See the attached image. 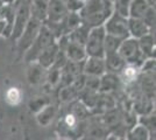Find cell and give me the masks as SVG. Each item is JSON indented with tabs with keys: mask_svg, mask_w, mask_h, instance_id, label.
<instances>
[{
	"mask_svg": "<svg viewBox=\"0 0 156 140\" xmlns=\"http://www.w3.org/2000/svg\"><path fill=\"white\" fill-rule=\"evenodd\" d=\"M112 12V0H87L84 6L78 11L82 25L89 29L104 25Z\"/></svg>",
	"mask_w": 156,
	"mask_h": 140,
	"instance_id": "6da1fadb",
	"label": "cell"
},
{
	"mask_svg": "<svg viewBox=\"0 0 156 140\" xmlns=\"http://www.w3.org/2000/svg\"><path fill=\"white\" fill-rule=\"evenodd\" d=\"M55 41H56V38L50 32V29L46 25H41V28H40L36 39L34 40L32 46L26 50L25 60L27 62H29V63L35 62L37 60L40 54L42 53L46 48L51 46L52 43H55Z\"/></svg>",
	"mask_w": 156,
	"mask_h": 140,
	"instance_id": "7a4b0ae2",
	"label": "cell"
},
{
	"mask_svg": "<svg viewBox=\"0 0 156 140\" xmlns=\"http://www.w3.org/2000/svg\"><path fill=\"white\" fill-rule=\"evenodd\" d=\"M118 53L121 55V57L126 61V63L135 64L140 67L143 63V61L147 57L144 56L139 46V40L135 38L128 36L122 40L121 45L118 48Z\"/></svg>",
	"mask_w": 156,
	"mask_h": 140,
	"instance_id": "3957f363",
	"label": "cell"
},
{
	"mask_svg": "<svg viewBox=\"0 0 156 140\" xmlns=\"http://www.w3.org/2000/svg\"><path fill=\"white\" fill-rule=\"evenodd\" d=\"M105 27L104 25L93 27L89 31L87 39L85 42V52L87 56L104 57V40H105Z\"/></svg>",
	"mask_w": 156,
	"mask_h": 140,
	"instance_id": "277c9868",
	"label": "cell"
},
{
	"mask_svg": "<svg viewBox=\"0 0 156 140\" xmlns=\"http://www.w3.org/2000/svg\"><path fill=\"white\" fill-rule=\"evenodd\" d=\"M105 32L106 34L114 35L117 38L126 39L129 36L128 32V18L124 16L117 11H113L107 20L104 22Z\"/></svg>",
	"mask_w": 156,
	"mask_h": 140,
	"instance_id": "5b68a950",
	"label": "cell"
},
{
	"mask_svg": "<svg viewBox=\"0 0 156 140\" xmlns=\"http://www.w3.org/2000/svg\"><path fill=\"white\" fill-rule=\"evenodd\" d=\"M41 22L42 21H40L39 19H36V18L30 15V18L27 22L23 32L18 39V47H19L20 52H26L27 49L32 46V43L34 42V40L36 39V36L39 34V31L41 28V25H42Z\"/></svg>",
	"mask_w": 156,
	"mask_h": 140,
	"instance_id": "8992f818",
	"label": "cell"
},
{
	"mask_svg": "<svg viewBox=\"0 0 156 140\" xmlns=\"http://www.w3.org/2000/svg\"><path fill=\"white\" fill-rule=\"evenodd\" d=\"M29 18H30V5L29 4H22L16 7L13 21L14 25L12 27V33H11V36L14 40H18L20 38Z\"/></svg>",
	"mask_w": 156,
	"mask_h": 140,
	"instance_id": "52a82bcc",
	"label": "cell"
},
{
	"mask_svg": "<svg viewBox=\"0 0 156 140\" xmlns=\"http://www.w3.org/2000/svg\"><path fill=\"white\" fill-rule=\"evenodd\" d=\"M69 9L66 7L65 0H49L46 21L59 22L65 18Z\"/></svg>",
	"mask_w": 156,
	"mask_h": 140,
	"instance_id": "ba28073f",
	"label": "cell"
},
{
	"mask_svg": "<svg viewBox=\"0 0 156 140\" xmlns=\"http://www.w3.org/2000/svg\"><path fill=\"white\" fill-rule=\"evenodd\" d=\"M83 73L85 75H93V76H103L106 73L104 57H97V56H89L85 59Z\"/></svg>",
	"mask_w": 156,
	"mask_h": 140,
	"instance_id": "9c48e42d",
	"label": "cell"
},
{
	"mask_svg": "<svg viewBox=\"0 0 156 140\" xmlns=\"http://www.w3.org/2000/svg\"><path fill=\"white\" fill-rule=\"evenodd\" d=\"M128 32L132 38L140 39L143 35L150 33V28L147 23L139 18H129L128 19Z\"/></svg>",
	"mask_w": 156,
	"mask_h": 140,
	"instance_id": "30bf717a",
	"label": "cell"
},
{
	"mask_svg": "<svg viewBox=\"0 0 156 140\" xmlns=\"http://www.w3.org/2000/svg\"><path fill=\"white\" fill-rule=\"evenodd\" d=\"M104 59H105L106 70H108L110 73H113V74L120 73L122 70V68L126 66V61L121 57V55L118 53V52L105 55Z\"/></svg>",
	"mask_w": 156,
	"mask_h": 140,
	"instance_id": "8fae6325",
	"label": "cell"
},
{
	"mask_svg": "<svg viewBox=\"0 0 156 140\" xmlns=\"http://www.w3.org/2000/svg\"><path fill=\"white\" fill-rule=\"evenodd\" d=\"M65 55H66L68 60L75 61V62L84 61L87 57L84 45H79V43L72 42L70 40H69V43L65 48Z\"/></svg>",
	"mask_w": 156,
	"mask_h": 140,
	"instance_id": "7c38bea8",
	"label": "cell"
},
{
	"mask_svg": "<svg viewBox=\"0 0 156 140\" xmlns=\"http://www.w3.org/2000/svg\"><path fill=\"white\" fill-rule=\"evenodd\" d=\"M57 53H58V46H57V43L55 42V43H52L51 46H49L48 48H46L42 53L40 54L36 61H37V63L41 64L44 69H48V68H50L52 66L54 61H55L56 56H57Z\"/></svg>",
	"mask_w": 156,
	"mask_h": 140,
	"instance_id": "4fadbf2b",
	"label": "cell"
},
{
	"mask_svg": "<svg viewBox=\"0 0 156 140\" xmlns=\"http://www.w3.org/2000/svg\"><path fill=\"white\" fill-rule=\"evenodd\" d=\"M49 0H32L30 4V15L39 19L40 21H44L47 19Z\"/></svg>",
	"mask_w": 156,
	"mask_h": 140,
	"instance_id": "5bb4252c",
	"label": "cell"
},
{
	"mask_svg": "<svg viewBox=\"0 0 156 140\" xmlns=\"http://www.w3.org/2000/svg\"><path fill=\"white\" fill-rule=\"evenodd\" d=\"M149 7L150 6L147 2V0H132L128 8V15L130 18L142 19Z\"/></svg>",
	"mask_w": 156,
	"mask_h": 140,
	"instance_id": "9a60e30c",
	"label": "cell"
},
{
	"mask_svg": "<svg viewBox=\"0 0 156 140\" xmlns=\"http://www.w3.org/2000/svg\"><path fill=\"white\" fill-rule=\"evenodd\" d=\"M139 40V46L142 54L146 57H153L154 56V49H155V41L154 36L150 33L143 35L142 38L137 39Z\"/></svg>",
	"mask_w": 156,
	"mask_h": 140,
	"instance_id": "2e32d148",
	"label": "cell"
},
{
	"mask_svg": "<svg viewBox=\"0 0 156 140\" xmlns=\"http://www.w3.org/2000/svg\"><path fill=\"white\" fill-rule=\"evenodd\" d=\"M33 64L28 69V81L30 84H39L43 80L44 76V68L42 67L41 64H39L37 62H32Z\"/></svg>",
	"mask_w": 156,
	"mask_h": 140,
	"instance_id": "e0dca14e",
	"label": "cell"
},
{
	"mask_svg": "<svg viewBox=\"0 0 156 140\" xmlns=\"http://www.w3.org/2000/svg\"><path fill=\"white\" fill-rule=\"evenodd\" d=\"M55 114H56V107L54 105H46L37 112V121H39L40 125L47 126L51 123Z\"/></svg>",
	"mask_w": 156,
	"mask_h": 140,
	"instance_id": "ac0fdd59",
	"label": "cell"
},
{
	"mask_svg": "<svg viewBox=\"0 0 156 140\" xmlns=\"http://www.w3.org/2000/svg\"><path fill=\"white\" fill-rule=\"evenodd\" d=\"M89 31L90 29L87 27H85L84 25L80 23L77 28H75L73 31H71L70 33L68 34L69 40L72 41V42H76V43H79V45H85Z\"/></svg>",
	"mask_w": 156,
	"mask_h": 140,
	"instance_id": "d6986e66",
	"label": "cell"
},
{
	"mask_svg": "<svg viewBox=\"0 0 156 140\" xmlns=\"http://www.w3.org/2000/svg\"><path fill=\"white\" fill-rule=\"evenodd\" d=\"M119 78L117 77V75L113 73L110 74H104L103 75V78L100 80V85H99V90L100 91H111V90H114L118 87V82Z\"/></svg>",
	"mask_w": 156,
	"mask_h": 140,
	"instance_id": "ffe728a7",
	"label": "cell"
},
{
	"mask_svg": "<svg viewBox=\"0 0 156 140\" xmlns=\"http://www.w3.org/2000/svg\"><path fill=\"white\" fill-rule=\"evenodd\" d=\"M82 23L80 20V15L78 13V11H69L68 14L64 18V27H65V34H69L75 28H77Z\"/></svg>",
	"mask_w": 156,
	"mask_h": 140,
	"instance_id": "44dd1931",
	"label": "cell"
},
{
	"mask_svg": "<svg viewBox=\"0 0 156 140\" xmlns=\"http://www.w3.org/2000/svg\"><path fill=\"white\" fill-rule=\"evenodd\" d=\"M122 40H124V39H121V38H117V36H114V35L106 34V35H105V40H104V53H105V55L118 52V48H119V46L121 45Z\"/></svg>",
	"mask_w": 156,
	"mask_h": 140,
	"instance_id": "7402d4cb",
	"label": "cell"
},
{
	"mask_svg": "<svg viewBox=\"0 0 156 140\" xmlns=\"http://www.w3.org/2000/svg\"><path fill=\"white\" fill-rule=\"evenodd\" d=\"M5 100L9 105H19L22 100V92L19 88L11 87L5 92Z\"/></svg>",
	"mask_w": 156,
	"mask_h": 140,
	"instance_id": "603a6c76",
	"label": "cell"
},
{
	"mask_svg": "<svg viewBox=\"0 0 156 140\" xmlns=\"http://www.w3.org/2000/svg\"><path fill=\"white\" fill-rule=\"evenodd\" d=\"M122 75V78H124L127 83L130 82H134L135 80H137L139 77V74H140V67H137L135 64H126L122 70L120 71Z\"/></svg>",
	"mask_w": 156,
	"mask_h": 140,
	"instance_id": "cb8c5ba5",
	"label": "cell"
},
{
	"mask_svg": "<svg viewBox=\"0 0 156 140\" xmlns=\"http://www.w3.org/2000/svg\"><path fill=\"white\" fill-rule=\"evenodd\" d=\"M149 138V131L143 126V125H137L133 126L132 131L129 132V139L136 140H146Z\"/></svg>",
	"mask_w": 156,
	"mask_h": 140,
	"instance_id": "d4e9b609",
	"label": "cell"
},
{
	"mask_svg": "<svg viewBox=\"0 0 156 140\" xmlns=\"http://www.w3.org/2000/svg\"><path fill=\"white\" fill-rule=\"evenodd\" d=\"M77 95L78 92L75 90V88L70 84V85H66V87L62 88V90L59 92V98H61V100H63V102H69V100H71Z\"/></svg>",
	"mask_w": 156,
	"mask_h": 140,
	"instance_id": "484cf974",
	"label": "cell"
},
{
	"mask_svg": "<svg viewBox=\"0 0 156 140\" xmlns=\"http://www.w3.org/2000/svg\"><path fill=\"white\" fill-rule=\"evenodd\" d=\"M142 88L148 95H153L155 92V81L153 80V73L150 75L149 74L146 75V77L142 81Z\"/></svg>",
	"mask_w": 156,
	"mask_h": 140,
	"instance_id": "4316f807",
	"label": "cell"
},
{
	"mask_svg": "<svg viewBox=\"0 0 156 140\" xmlns=\"http://www.w3.org/2000/svg\"><path fill=\"white\" fill-rule=\"evenodd\" d=\"M132 0H114L115 2V9L118 13H120L124 16H128V8Z\"/></svg>",
	"mask_w": 156,
	"mask_h": 140,
	"instance_id": "83f0119b",
	"label": "cell"
},
{
	"mask_svg": "<svg viewBox=\"0 0 156 140\" xmlns=\"http://www.w3.org/2000/svg\"><path fill=\"white\" fill-rule=\"evenodd\" d=\"M100 85V78L99 76H93V75H86L85 77V88H89L92 90H99Z\"/></svg>",
	"mask_w": 156,
	"mask_h": 140,
	"instance_id": "f1b7e54d",
	"label": "cell"
},
{
	"mask_svg": "<svg viewBox=\"0 0 156 140\" xmlns=\"http://www.w3.org/2000/svg\"><path fill=\"white\" fill-rule=\"evenodd\" d=\"M72 110L71 112L76 117H77L78 119H82V118H84L85 116H86V112H87V109H86V105L83 104V103H80V102H77V103H75L73 105H72Z\"/></svg>",
	"mask_w": 156,
	"mask_h": 140,
	"instance_id": "f546056e",
	"label": "cell"
},
{
	"mask_svg": "<svg viewBox=\"0 0 156 140\" xmlns=\"http://www.w3.org/2000/svg\"><path fill=\"white\" fill-rule=\"evenodd\" d=\"M78 118L72 113V112H69L64 116V119H63V124L66 130H73L75 127L77 126L78 124Z\"/></svg>",
	"mask_w": 156,
	"mask_h": 140,
	"instance_id": "4dcf8cb0",
	"label": "cell"
},
{
	"mask_svg": "<svg viewBox=\"0 0 156 140\" xmlns=\"http://www.w3.org/2000/svg\"><path fill=\"white\" fill-rule=\"evenodd\" d=\"M142 20L147 23V26L149 27L150 29L155 26V7L150 6L149 8L147 9L146 14L143 15Z\"/></svg>",
	"mask_w": 156,
	"mask_h": 140,
	"instance_id": "1f68e13d",
	"label": "cell"
},
{
	"mask_svg": "<svg viewBox=\"0 0 156 140\" xmlns=\"http://www.w3.org/2000/svg\"><path fill=\"white\" fill-rule=\"evenodd\" d=\"M48 105V100L47 99H42V98H35V99L30 100V103H29V107H30V110H32L33 112H39L41 109H43V107Z\"/></svg>",
	"mask_w": 156,
	"mask_h": 140,
	"instance_id": "d6a6232c",
	"label": "cell"
},
{
	"mask_svg": "<svg viewBox=\"0 0 156 140\" xmlns=\"http://www.w3.org/2000/svg\"><path fill=\"white\" fill-rule=\"evenodd\" d=\"M140 121L142 123V125L148 131H150V132H154L155 131V116H143L142 118L140 119Z\"/></svg>",
	"mask_w": 156,
	"mask_h": 140,
	"instance_id": "836d02e7",
	"label": "cell"
},
{
	"mask_svg": "<svg viewBox=\"0 0 156 140\" xmlns=\"http://www.w3.org/2000/svg\"><path fill=\"white\" fill-rule=\"evenodd\" d=\"M86 1L87 0H65V4L69 11H79Z\"/></svg>",
	"mask_w": 156,
	"mask_h": 140,
	"instance_id": "e575fe53",
	"label": "cell"
},
{
	"mask_svg": "<svg viewBox=\"0 0 156 140\" xmlns=\"http://www.w3.org/2000/svg\"><path fill=\"white\" fill-rule=\"evenodd\" d=\"M106 132H105L104 127L103 126H99V125H96V126L92 128L91 131L89 132V135L91 138H103Z\"/></svg>",
	"mask_w": 156,
	"mask_h": 140,
	"instance_id": "d590c367",
	"label": "cell"
},
{
	"mask_svg": "<svg viewBox=\"0 0 156 140\" xmlns=\"http://www.w3.org/2000/svg\"><path fill=\"white\" fill-rule=\"evenodd\" d=\"M15 1V5H16V7L19 6V5H22V4H32V0H14Z\"/></svg>",
	"mask_w": 156,
	"mask_h": 140,
	"instance_id": "8d00e7d4",
	"label": "cell"
},
{
	"mask_svg": "<svg viewBox=\"0 0 156 140\" xmlns=\"http://www.w3.org/2000/svg\"><path fill=\"white\" fill-rule=\"evenodd\" d=\"M6 29V21L0 20V34L4 33V31Z\"/></svg>",
	"mask_w": 156,
	"mask_h": 140,
	"instance_id": "74e56055",
	"label": "cell"
},
{
	"mask_svg": "<svg viewBox=\"0 0 156 140\" xmlns=\"http://www.w3.org/2000/svg\"><path fill=\"white\" fill-rule=\"evenodd\" d=\"M147 2L149 4V6L155 7V0H147Z\"/></svg>",
	"mask_w": 156,
	"mask_h": 140,
	"instance_id": "f35d334b",
	"label": "cell"
}]
</instances>
